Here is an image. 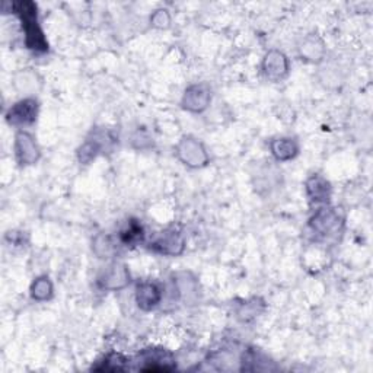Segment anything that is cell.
<instances>
[{"label":"cell","mask_w":373,"mask_h":373,"mask_svg":"<svg viewBox=\"0 0 373 373\" xmlns=\"http://www.w3.org/2000/svg\"><path fill=\"white\" fill-rule=\"evenodd\" d=\"M177 153L185 165L193 168L203 166L209 162V156L205 146L197 139L190 136L181 139L177 146Z\"/></svg>","instance_id":"7a4b0ae2"},{"label":"cell","mask_w":373,"mask_h":373,"mask_svg":"<svg viewBox=\"0 0 373 373\" xmlns=\"http://www.w3.org/2000/svg\"><path fill=\"white\" fill-rule=\"evenodd\" d=\"M300 54L305 57L306 60L315 62V60H321V57L324 54V44L322 41L317 37H308L302 46H300Z\"/></svg>","instance_id":"9a60e30c"},{"label":"cell","mask_w":373,"mask_h":373,"mask_svg":"<svg viewBox=\"0 0 373 373\" xmlns=\"http://www.w3.org/2000/svg\"><path fill=\"white\" fill-rule=\"evenodd\" d=\"M271 152L277 161H289L295 157L299 152V146L296 140L289 137H281L271 141Z\"/></svg>","instance_id":"5bb4252c"},{"label":"cell","mask_w":373,"mask_h":373,"mask_svg":"<svg viewBox=\"0 0 373 373\" xmlns=\"http://www.w3.org/2000/svg\"><path fill=\"white\" fill-rule=\"evenodd\" d=\"M31 295L35 300H47L53 295V284L47 276L40 277L34 281L31 288Z\"/></svg>","instance_id":"2e32d148"},{"label":"cell","mask_w":373,"mask_h":373,"mask_svg":"<svg viewBox=\"0 0 373 373\" xmlns=\"http://www.w3.org/2000/svg\"><path fill=\"white\" fill-rule=\"evenodd\" d=\"M341 219L334 209H320L311 220V226L315 232L321 235H329L338 227Z\"/></svg>","instance_id":"30bf717a"},{"label":"cell","mask_w":373,"mask_h":373,"mask_svg":"<svg viewBox=\"0 0 373 373\" xmlns=\"http://www.w3.org/2000/svg\"><path fill=\"white\" fill-rule=\"evenodd\" d=\"M94 250L96 255H99V258H105L114 252V243L108 236H96L94 242Z\"/></svg>","instance_id":"d6986e66"},{"label":"cell","mask_w":373,"mask_h":373,"mask_svg":"<svg viewBox=\"0 0 373 373\" xmlns=\"http://www.w3.org/2000/svg\"><path fill=\"white\" fill-rule=\"evenodd\" d=\"M306 193L311 197L312 202L315 203H322L327 202L331 194V186L320 175H313L306 182Z\"/></svg>","instance_id":"4fadbf2b"},{"label":"cell","mask_w":373,"mask_h":373,"mask_svg":"<svg viewBox=\"0 0 373 373\" xmlns=\"http://www.w3.org/2000/svg\"><path fill=\"white\" fill-rule=\"evenodd\" d=\"M128 361L121 356V354H116V353H112V354H108L105 358H104V362H103V366H99V367H95V370H111V372H116V370H124L125 369V363Z\"/></svg>","instance_id":"e0dca14e"},{"label":"cell","mask_w":373,"mask_h":373,"mask_svg":"<svg viewBox=\"0 0 373 373\" xmlns=\"http://www.w3.org/2000/svg\"><path fill=\"white\" fill-rule=\"evenodd\" d=\"M152 22H153L155 26H161V28L168 26L169 15L166 13V10H157L153 15V18H152Z\"/></svg>","instance_id":"ffe728a7"},{"label":"cell","mask_w":373,"mask_h":373,"mask_svg":"<svg viewBox=\"0 0 373 373\" xmlns=\"http://www.w3.org/2000/svg\"><path fill=\"white\" fill-rule=\"evenodd\" d=\"M38 104L35 99H24L10 108L8 112V121L13 125L33 124L37 120Z\"/></svg>","instance_id":"ba28073f"},{"label":"cell","mask_w":373,"mask_h":373,"mask_svg":"<svg viewBox=\"0 0 373 373\" xmlns=\"http://www.w3.org/2000/svg\"><path fill=\"white\" fill-rule=\"evenodd\" d=\"M162 300V290L159 286L152 281L139 284L136 292V302L143 311H150Z\"/></svg>","instance_id":"8fae6325"},{"label":"cell","mask_w":373,"mask_h":373,"mask_svg":"<svg viewBox=\"0 0 373 373\" xmlns=\"http://www.w3.org/2000/svg\"><path fill=\"white\" fill-rule=\"evenodd\" d=\"M139 361L141 362V365H139V369L145 372H169L175 369L174 357L162 349L143 350L139 356Z\"/></svg>","instance_id":"3957f363"},{"label":"cell","mask_w":373,"mask_h":373,"mask_svg":"<svg viewBox=\"0 0 373 373\" xmlns=\"http://www.w3.org/2000/svg\"><path fill=\"white\" fill-rule=\"evenodd\" d=\"M98 281L103 289L119 290L130 283V272H128L124 264L112 263L103 271V275L99 276Z\"/></svg>","instance_id":"277c9868"},{"label":"cell","mask_w":373,"mask_h":373,"mask_svg":"<svg viewBox=\"0 0 373 373\" xmlns=\"http://www.w3.org/2000/svg\"><path fill=\"white\" fill-rule=\"evenodd\" d=\"M141 239H143V229L139 223L132 222L125 231L121 232V241L125 243V245H132V243H136Z\"/></svg>","instance_id":"ac0fdd59"},{"label":"cell","mask_w":373,"mask_h":373,"mask_svg":"<svg viewBox=\"0 0 373 373\" xmlns=\"http://www.w3.org/2000/svg\"><path fill=\"white\" fill-rule=\"evenodd\" d=\"M263 70H264V75L270 80L277 82L283 79L289 71L288 57L277 50L270 51L263 62Z\"/></svg>","instance_id":"9c48e42d"},{"label":"cell","mask_w":373,"mask_h":373,"mask_svg":"<svg viewBox=\"0 0 373 373\" xmlns=\"http://www.w3.org/2000/svg\"><path fill=\"white\" fill-rule=\"evenodd\" d=\"M15 10L22 21L28 49L46 51L49 46L37 21V6L33 2H19L15 3Z\"/></svg>","instance_id":"6da1fadb"},{"label":"cell","mask_w":373,"mask_h":373,"mask_svg":"<svg viewBox=\"0 0 373 373\" xmlns=\"http://www.w3.org/2000/svg\"><path fill=\"white\" fill-rule=\"evenodd\" d=\"M114 139L107 132H96L92 139L86 140L79 149V159L83 164H89L95 157L111 148Z\"/></svg>","instance_id":"5b68a950"},{"label":"cell","mask_w":373,"mask_h":373,"mask_svg":"<svg viewBox=\"0 0 373 373\" xmlns=\"http://www.w3.org/2000/svg\"><path fill=\"white\" fill-rule=\"evenodd\" d=\"M15 155L17 159L21 165H33L38 161L40 157V149L34 137L26 133L19 132L15 137Z\"/></svg>","instance_id":"8992f818"},{"label":"cell","mask_w":373,"mask_h":373,"mask_svg":"<svg viewBox=\"0 0 373 373\" xmlns=\"http://www.w3.org/2000/svg\"><path fill=\"white\" fill-rule=\"evenodd\" d=\"M211 95L206 85H193L184 94L182 107L191 112H202L209 107Z\"/></svg>","instance_id":"52a82bcc"},{"label":"cell","mask_w":373,"mask_h":373,"mask_svg":"<svg viewBox=\"0 0 373 373\" xmlns=\"http://www.w3.org/2000/svg\"><path fill=\"white\" fill-rule=\"evenodd\" d=\"M150 248L164 255H178L184 250V239L178 232L168 231L161 236H157Z\"/></svg>","instance_id":"7c38bea8"}]
</instances>
